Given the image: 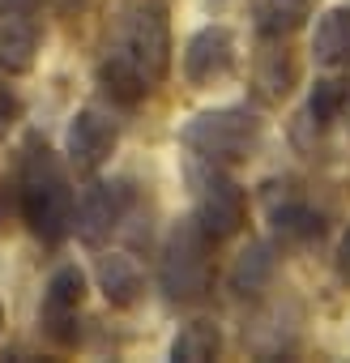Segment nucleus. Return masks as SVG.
Instances as JSON below:
<instances>
[{"label": "nucleus", "instance_id": "obj_1", "mask_svg": "<svg viewBox=\"0 0 350 363\" xmlns=\"http://www.w3.org/2000/svg\"><path fill=\"white\" fill-rule=\"evenodd\" d=\"M171 69V22H166V0H115L107 48L98 60L103 90L132 107L149 90L162 86Z\"/></svg>", "mask_w": 350, "mask_h": 363}, {"label": "nucleus", "instance_id": "obj_2", "mask_svg": "<svg viewBox=\"0 0 350 363\" xmlns=\"http://www.w3.org/2000/svg\"><path fill=\"white\" fill-rule=\"evenodd\" d=\"M18 206H22L30 235L43 244H60L73 231L77 197L69 184V171H64L60 154L39 133H30L18 154Z\"/></svg>", "mask_w": 350, "mask_h": 363}, {"label": "nucleus", "instance_id": "obj_3", "mask_svg": "<svg viewBox=\"0 0 350 363\" xmlns=\"http://www.w3.org/2000/svg\"><path fill=\"white\" fill-rule=\"evenodd\" d=\"M261 116L248 107H214V111H197L184 128H180V145L214 167H235L248 162L261 145Z\"/></svg>", "mask_w": 350, "mask_h": 363}, {"label": "nucleus", "instance_id": "obj_4", "mask_svg": "<svg viewBox=\"0 0 350 363\" xmlns=\"http://www.w3.org/2000/svg\"><path fill=\"white\" fill-rule=\"evenodd\" d=\"M210 248L214 240L193 223L180 218L162 244V265H158V286L171 303H197L210 291Z\"/></svg>", "mask_w": 350, "mask_h": 363}, {"label": "nucleus", "instance_id": "obj_5", "mask_svg": "<svg viewBox=\"0 0 350 363\" xmlns=\"http://www.w3.org/2000/svg\"><path fill=\"white\" fill-rule=\"evenodd\" d=\"M188 179H193V223L214 244L239 235L244 223H248V197H244V189L235 184L222 167L201 162V158L188 167Z\"/></svg>", "mask_w": 350, "mask_h": 363}, {"label": "nucleus", "instance_id": "obj_6", "mask_svg": "<svg viewBox=\"0 0 350 363\" xmlns=\"http://www.w3.org/2000/svg\"><path fill=\"white\" fill-rule=\"evenodd\" d=\"M132 210V184L128 179H98V184H90L81 193V201L73 206V227L81 231L86 244H98L107 240L111 231L124 227Z\"/></svg>", "mask_w": 350, "mask_h": 363}, {"label": "nucleus", "instance_id": "obj_7", "mask_svg": "<svg viewBox=\"0 0 350 363\" xmlns=\"http://www.w3.org/2000/svg\"><path fill=\"white\" fill-rule=\"evenodd\" d=\"M86 299V274L77 265H60L47 278L43 303H39V325L56 346H73L77 342V312Z\"/></svg>", "mask_w": 350, "mask_h": 363}, {"label": "nucleus", "instance_id": "obj_8", "mask_svg": "<svg viewBox=\"0 0 350 363\" xmlns=\"http://www.w3.org/2000/svg\"><path fill=\"white\" fill-rule=\"evenodd\" d=\"M120 145V124L103 107H81L64 128V154L77 171H98Z\"/></svg>", "mask_w": 350, "mask_h": 363}, {"label": "nucleus", "instance_id": "obj_9", "mask_svg": "<svg viewBox=\"0 0 350 363\" xmlns=\"http://www.w3.org/2000/svg\"><path fill=\"white\" fill-rule=\"evenodd\" d=\"M235 69V35L227 26H205L184 48V77L193 86H214Z\"/></svg>", "mask_w": 350, "mask_h": 363}, {"label": "nucleus", "instance_id": "obj_10", "mask_svg": "<svg viewBox=\"0 0 350 363\" xmlns=\"http://www.w3.org/2000/svg\"><path fill=\"white\" fill-rule=\"evenodd\" d=\"M265 214H269V227H273L286 244H312V240H320V231H324L320 214H316L290 184H269V193H265Z\"/></svg>", "mask_w": 350, "mask_h": 363}, {"label": "nucleus", "instance_id": "obj_11", "mask_svg": "<svg viewBox=\"0 0 350 363\" xmlns=\"http://www.w3.org/2000/svg\"><path fill=\"white\" fill-rule=\"evenodd\" d=\"M39 56V22L35 13H0V69L26 73Z\"/></svg>", "mask_w": 350, "mask_h": 363}, {"label": "nucleus", "instance_id": "obj_12", "mask_svg": "<svg viewBox=\"0 0 350 363\" xmlns=\"http://www.w3.org/2000/svg\"><path fill=\"white\" fill-rule=\"evenodd\" d=\"M145 278H141V265L128 257V252H107L98 257V291L107 295L111 308H132L137 295H141Z\"/></svg>", "mask_w": 350, "mask_h": 363}, {"label": "nucleus", "instance_id": "obj_13", "mask_svg": "<svg viewBox=\"0 0 350 363\" xmlns=\"http://www.w3.org/2000/svg\"><path fill=\"white\" fill-rule=\"evenodd\" d=\"M316 9V0H252V26L261 39H290Z\"/></svg>", "mask_w": 350, "mask_h": 363}, {"label": "nucleus", "instance_id": "obj_14", "mask_svg": "<svg viewBox=\"0 0 350 363\" xmlns=\"http://www.w3.org/2000/svg\"><path fill=\"white\" fill-rule=\"evenodd\" d=\"M312 56L324 69H350V9L337 5L316 22V39H312Z\"/></svg>", "mask_w": 350, "mask_h": 363}, {"label": "nucleus", "instance_id": "obj_15", "mask_svg": "<svg viewBox=\"0 0 350 363\" xmlns=\"http://www.w3.org/2000/svg\"><path fill=\"white\" fill-rule=\"evenodd\" d=\"M218 350H222V329L214 320H193V325H184L180 333H175V342H171V359L175 363H205Z\"/></svg>", "mask_w": 350, "mask_h": 363}, {"label": "nucleus", "instance_id": "obj_16", "mask_svg": "<svg viewBox=\"0 0 350 363\" xmlns=\"http://www.w3.org/2000/svg\"><path fill=\"white\" fill-rule=\"evenodd\" d=\"M341 107H346V86H341V82H333V77H324V82H316V86H312V94H307L303 124H307L316 137H324V133L341 120Z\"/></svg>", "mask_w": 350, "mask_h": 363}, {"label": "nucleus", "instance_id": "obj_17", "mask_svg": "<svg viewBox=\"0 0 350 363\" xmlns=\"http://www.w3.org/2000/svg\"><path fill=\"white\" fill-rule=\"evenodd\" d=\"M273 278V248L269 244H248L231 269V291L235 295H256Z\"/></svg>", "mask_w": 350, "mask_h": 363}, {"label": "nucleus", "instance_id": "obj_18", "mask_svg": "<svg viewBox=\"0 0 350 363\" xmlns=\"http://www.w3.org/2000/svg\"><path fill=\"white\" fill-rule=\"evenodd\" d=\"M256 82L269 99H286L290 86H295V60L286 52H265L261 65H256Z\"/></svg>", "mask_w": 350, "mask_h": 363}, {"label": "nucleus", "instance_id": "obj_19", "mask_svg": "<svg viewBox=\"0 0 350 363\" xmlns=\"http://www.w3.org/2000/svg\"><path fill=\"white\" fill-rule=\"evenodd\" d=\"M13 120H18V99L0 86V141L9 137V128H13Z\"/></svg>", "mask_w": 350, "mask_h": 363}, {"label": "nucleus", "instance_id": "obj_20", "mask_svg": "<svg viewBox=\"0 0 350 363\" xmlns=\"http://www.w3.org/2000/svg\"><path fill=\"white\" fill-rule=\"evenodd\" d=\"M337 278L350 286V231L341 235V244H337Z\"/></svg>", "mask_w": 350, "mask_h": 363}, {"label": "nucleus", "instance_id": "obj_21", "mask_svg": "<svg viewBox=\"0 0 350 363\" xmlns=\"http://www.w3.org/2000/svg\"><path fill=\"white\" fill-rule=\"evenodd\" d=\"M39 0H0V13H35Z\"/></svg>", "mask_w": 350, "mask_h": 363}, {"label": "nucleus", "instance_id": "obj_22", "mask_svg": "<svg viewBox=\"0 0 350 363\" xmlns=\"http://www.w3.org/2000/svg\"><path fill=\"white\" fill-rule=\"evenodd\" d=\"M56 5H60V9H81L86 0H56Z\"/></svg>", "mask_w": 350, "mask_h": 363}, {"label": "nucleus", "instance_id": "obj_23", "mask_svg": "<svg viewBox=\"0 0 350 363\" xmlns=\"http://www.w3.org/2000/svg\"><path fill=\"white\" fill-rule=\"evenodd\" d=\"M0 329H5V303H0Z\"/></svg>", "mask_w": 350, "mask_h": 363}]
</instances>
